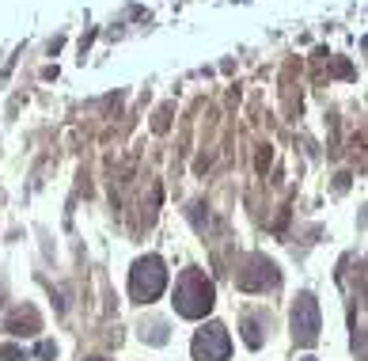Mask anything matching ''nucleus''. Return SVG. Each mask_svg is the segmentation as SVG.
Wrapping results in <instances>:
<instances>
[{
  "mask_svg": "<svg viewBox=\"0 0 368 361\" xmlns=\"http://www.w3.org/2000/svg\"><path fill=\"white\" fill-rule=\"evenodd\" d=\"M190 350H194V361H228V354H231L228 327L224 324H205L202 331L194 335Z\"/></svg>",
  "mask_w": 368,
  "mask_h": 361,
  "instance_id": "obj_3",
  "label": "nucleus"
},
{
  "mask_svg": "<svg viewBox=\"0 0 368 361\" xmlns=\"http://www.w3.org/2000/svg\"><path fill=\"white\" fill-rule=\"evenodd\" d=\"M213 304H217L213 282L202 270H186V274L179 278V285H175V312L186 316V319H202L213 312Z\"/></svg>",
  "mask_w": 368,
  "mask_h": 361,
  "instance_id": "obj_1",
  "label": "nucleus"
},
{
  "mask_svg": "<svg viewBox=\"0 0 368 361\" xmlns=\"http://www.w3.org/2000/svg\"><path fill=\"white\" fill-rule=\"evenodd\" d=\"M0 358L4 361H27V354H23L19 346H0Z\"/></svg>",
  "mask_w": 368,
  "mask_h": 361,
  "instance_id": "obj_8",
  "label": "nucleus"
},
{
  "mask_svg": "<svg viewBox=\"0 0 368 361\" xmlns=\"http://www.w3.org/2000/svg\"><path fill=\"white\" fill-rule=\"evenodd\" d=\"M38 327H42V324H38V312L35 308H19L12 319H8V331L19 335V339H23V335H38Z\"/></svg>",
  "mask_w": 368,
  "mask_h": 361,
  "instance_id": "obj_6",
  "label": "nucleus"
},
{
  "mask_svg": "<svg viewBox=\"0 0 368 361\" xmlns=\"http://www.w3.org/2000/svg\"><path fill=\"white\" fill-rule=\"evenodd\" d=\"M308 361H311V358H308Z\"/></svg>",
  "mask_w": 368,
  "mask_h": 361,
  "instance_id": "obj_11",
  "label": "nucleus"
},
{
  "mask_svg": "<svg viewBox=\"0 0 368 361\" xmlns=\"http://www.w3.org/2000/svg\"><path fill=\"white\" fill-rule=\"evenodd\" d=\"M319 327H323V316H319V301L311 293H300L292 304V335L300 346H311L319 339Z\"/></svg>",
  "mask_w": 368,
  "mask_h": 361,
  "instance_id": "obj_4",
  "label": "nucleus"
},
{
  "mask_svg": "<svg viewBox=\"0 0 368 361\" xmlns=\"http://www.w3.org/2000/svg\"><path fill=\"white\" fill-rule=\"evenodd\" d=\"M236 285L247 289V293H262V289H274L277 285V267L262 255H251L243 259V270H236Z\"/></svg>",
  "mask_w": 368,
  "mask_h": 361,
  "instance_id": "obj_5",
  "label": "nucleus"
},
{
  "mask_svg": "<svg viewBox=\"0 0 368 361\" xmlns=\"http://www.w3.org/2000/svg\"><path fill=\"white\" fill-rule=\"evenodd\" d=\"M58 354V346H53V342H38V358H53Z\"/></svg>",
  "mask_w": 368,
  "mask_h": 361,
  "instance_id": "obj_9",
  "label": "nucleus"
},
{
  "mask_svg": "<svg viewBox=\"0 0 368 361\" xmlns=\"http://www.w3.org/2000/svg\"><path fill=\"white\" fill-rule=\"evenodd\" d=\"M130 289H133V296H137L141 304L156 301V296L167 289V267H164V259H159V255H145V259L133 262Z\"/></svg>",
  "mask_w": 368,
  "mask_h": 361,
  "instance_id": "obj_2",
  "label": "nucleus"
},
{
  "mask_svg": "<svg viewBox=\"0 0 368 361\" xmlns=\"http://www.w3.org/2000/svg\"><path fill=\"white\" fill-rule=\"evenodd\" d=\"M243 339H247V346H251V350H259V346H262V335H259V324H254V319H251V316H247V319H243Z\"/></svg>",
  "mask_w": 368,
  "mask_h": 361,
  "instance_id": "obj_7",
  "label": "nucleus"
},
{
  "mask_svg": "<svg viewBox=\"0 0 368 361\" xmlns=\"http://www.w3.org/2000/svg\"><path fill=\"white\" fill-rule=\"evenodd\" d=\"M87 361H107V358H87Z\"/></svg>",
  "mask_w": 368,
  "mask_h": 361,
  "instance_id": "obj_10",
  "label": "nucleus"
}]
</instances>
